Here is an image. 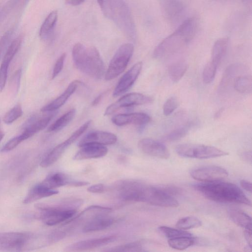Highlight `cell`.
Returning a JSON list of instances; mask_svg holds the SVG:
<instances>
[{"label":"cell","instance_id":"6da1fadb","mask_svg":"<svg viewBox=\"0 0 252 252\" xmlns=\"http://www.w3.org/2000/svg\"><path fill=\"white\" fill-rule=\"evenodd\" d=\"M194 188L207 199L222 203L251 205V201L236 185L221 181L194 185Z\"/></svg>","mask_w":252,"mask_h":252},{"label":"cell","instance_id":"7a4b0ae2","mask_svg":"<svg viewBox=\"0 0 252 252\" xmlns=\"http://www.w3.org/2000/svg\"><path fill=\"white\" fill-rule=\"evenodd\" d=\"M196 30V23L194 18L185 20L172 34L157 46L153 57L161 59L178 52L192 39Z\"/></svg>","mask_w":252,"mask_h":252},{"label":"cell","instance_id":"3957f363","mask_svg":"<svg viewBox=\"0 0 252 252\" xmlns=\"http://www.w3.org/2000/svg\"><path fill=\"white\" fill-rule=\"evenodd\" d=\"M73 62L76 67L88 76L99 79L104 74V63L97 49L94 46L86 48L76 43L72 51Z\"/></svg>","mask_w":252,"mask_h":252},{"label":"cell","instance_id":"277c9868","mask_svg":"<svg viewBox=\"0 0 252 252\" xmlns=\"http://www.w3.org/2000/svg\"><path fill=\"white\" fill-rule=\"evenodd\" d=\"M105 17L113 20L127 36L135 35V26L129 8L123 0H97Z\"/></svg>","mask_w":252,"mask_h":252},{"label":"cell","instance_id":"5b68a950","mask_svg":"<svg viewBox=\"0 0 252 252\" xmlns=\"http://www.w3.org/2000/svg\"><path fill=\"white\" fill-rule=\"evenodd\" d=\"M175 150L181 157L198 159H207L224 156L227 152L217 148L196 144H182L176 146Z\"/></svg>","mask_w":252,"mask_h":252},{"label":"cell","instance_id":"8992f818","mask_svg":"<svg viewBox=\"0 0 252 252\" xmlns=\"http://www.w3.org/2000/svg\"><path fill=\"white\" fill-rule=\"evenodd\" d=\"M134 50L131 43H125L121 45L113 56L106 70V80L115 79L126 68Z\"/></svg>","mask_w":252,"mask_h":252},{"label":"cell","instance_id":"52a82bcc","mask_svg":"<svg viewBox=\"0 0 252 252\" xmlns=\"http://www.w3.org/2000/svg\"><path fill=\"white\" fill-rule=\"evenodd\" d=\"M91 122V120L85 122L66 140L56 146L42 160L40 166L45 168L56 162L67 148L87 129Z\"/></svg>","mask_w":252,"mask_h":252},{"label":"cell","instance_id":"ba28073f","mask_svg":"<svg viewBox=\"0 0 252 252\" xmlns=\"http://www.w3.org/2000/svg\"><path fill=\"white\" fill-rule=\"evenodd\" d=\"M65 234L57 230L39 234L30 233L24 251L42 248L54 244L65 237Z\"/></svg>","mask_w":252,"mask_h":252},{"label":"cell","instance_id":"9c48e42d","mask_svg":"<svg viewBox=\"0 0 252 252\" xmlns=\"http://www.w3.org/2000/svg\"><path fill=\"white\" fill-rule=\"evenodd\" d=\"M152 101L153 99L151 97L139 93L127 94L108 106L105 111L104 115H111L123 108H128L133 105L148 104Z\"/></svg>","mask_w":252,"mask_h":252},{"label":"cell","instance_id":"30bf717a","mask_svg":"<svg viewBox=\"0 0 252 252\" xmlns=\"http://www.w3.org/2000/svg\"><path fill=\"white\" fill-rule=\"evenodd\" d=\"M35 207L40 211L39 217L43 222L49 226H53L68 220L76 214V210L62 211L48 208L40 203Z\"/></svg>","mask_w":252,"mask_h":252},{"label":"cell","instance_id":"8fae6325","mask_svg":"<svg viewBox=\"0 0 252 252\" xmlns=\"http://www.w3.org/2000/svg\"><path fill=\"white\" fill-rule=\"evenodd\" d=\"M29 234L19 232H0V251H24Z\"/></svg>","mask_w":252,"mask_h":252},{"label":"cell","instance_id":"7c38bea8","mask_svg":"<svg viewBox=\"0 0 252 252\" xmlns=\"http://www.w3.org/2000/svg\"><path fill=\"white\" fill-rule=\"evenodd\" d=\"M228 175V172L225 169L215 165L200 167L190 172V175L194 179L203 182L222 181Z\"/></svg>","mask_w":252,"mask_h":252},{"label":"cell","instance_id":"4fadbf2b","mask_svg":"<svg viewBox=\"0 0 252 252\" xmlns=\"http://www.w3.org/2000/svg\"><path fill=\"white\" fill-rule=\"evenodd\" d=\"M142 63L139 62L134 64L119 80L116 86L113 95L118 96L126 92L134 84L142 68Z\"/></svg>","mask_w":252,"mask_h":252},{"label":"cell","instance_id":"5bb4252c","mask_svg":"<svg viewBox=\"0 0 252 252\" xmlns=\"http://www.w3.org/2000/svg\"><path fill=\"white\" fill-rule=\"evenodd\" d=\"M139 149L143 153L156 158L166 159L170 153L166 147L158 141L151 138H143L138 143Z\"/></svg>","mask_w":252,"mask_h":252},{"label":"cell","instance_id":"9a60e30c","mask_svg":"<svg viewBox=\"0 0 252 252\" xmlns=\"http://www.w3.org/2000/svg\"><path fill=\"white\" fill-rule=\"evenodd\" d=\"M161 7L165 18L173 23L179 21L185 12V5L179 0H163Z\"/></svg>","mask_w":252,"mask_h":252},{"label":"cell","instance_id":"2e32d148","mask_svg":"<svg viewBox=\"0 0 252 252\" xmlns=\"http://www.w3.org/2000/svg\"><path fill=\"white\" fill-rule=\"evenodd\" d=\"M116 239V236H110L83 240L68 245L65 248V251L67 252H76L90 250L113 242Z\"/></svg>","mask_w":252,"mask_h":252},{"label":"cell","instance_id":"e0dca14e","mask_svg":"<svg viewBox=\"0 0 252 252\" xmlns=\"http://www.w3.org/2000/svg\"><path fill=\"white\" fill-rule=\"evenodd\" d=\"M117 137L114 134L103 131H93L87 133L79 142L80 147L89 143L98 144L103 145H112L116 142Z\"/></svg>","mask_w":252,"mask_h":252},{"label":"cell","instance_id":"ac0fdd59","mask_svg":"<svg viewBox=\"0 0 252 252\" xmlns=\"http://www.w3.org/2000/svg\"><path fill=\"white\" fill-rule=\"evenodd\" d=\"M80 148L73 157L74 160L99 158L105 156L108 152V149L104 145L98 144H86Z\"/></svg>","mask_w":252,"mask_h":252},{"label":"cell","instance_id":"d6986e66","mask_svg":"<svg viewBox=\"0 0 252 252\" xmlns=\"http://www.w3.org/2000/svg\"><path fill=\"white\" fill-rule=\"evenodd\" d=\"M111 120L118 126L129 124L142 126L150 122V117L146 113L137 112L118 114L114 116Z\"/></svg>","mask_w":252,"mask_h":252},{"label":"cell","instance_id":"ffe728a7","mask_svg":"<svg viewBox=\"0 0 252 252\" xmlns=\"http://www.w3.org/2000/svg\"><path fill=\"white\" fill-rule=\"evenodd\" d=\"M54 116L50 114L41 117H32L27 122L22 134L26 139L45 128Z\"/></svg>","mask_w":252,"mask_h":252},{"label":"cell","instance_id":"44dd1931","mask_svg":"<svg viewBox=\"0 0 252 252\" xmlns=\"http://www.w3.org/2000/svg\"><path fill=\"white\" fill-rule=\"evenodd\" d=\"M80 83V82L78 80L73 81L71 82L62 94L49 104L43 107L41 109V111L42 112H51L55 111L60 108L74 93Z\"/></svg>","mask_w":252,"mask_h":252},{"label":"cell","instance_id":"7402d4cb","mask_svg":"<svg viewBox=\"0 0 252 252\" xmlns=\"http://www.w3.org/2000/svg\"><path fill=\"white\" fill-rule=\"evenodd\" d=\"M76 180H72L65 174L56 172L49 174L40 184L52 189L64 186L75 187Z\"/></svg>","mask_w":252,"mask_h":252},{"label":"cell","instance_id":"603a6c76","mask_svg":"<svg viewBox=\"0 0 252 252\" xmlns=\"http://www.w3.org/2000/svg\"><path fill=\"white\" fill-rule=\"evenodd\" d=\"M59 191L56 189H48L40 183L33 187L28 192L23 203L27 204L42 198L57 194Z\"/></svg>","mask_w":252,"mask_h":252},{"label":"cell","instance_id":"cb8c5ba5","mask_svg":"<svg viewBox=\"0 0 252 252\" xmlns=\"http://www.w3.org/2000/svg\"><path fill=\"white\" fill-rule=\"evenodd\" d=\"M115 221L113 218L105 216H98L88 221L83 227L85 233L98 231L112 225Z\"/></svg>","mask_w":252,"mask_h":252},{"label":"cell","instance_id":"d4e9b609","mask_svg":"<svg viewBox=\"0 0 252 252\" xmlns=\"http://www.w3.org/2000/svg\"><path fill=\"white\" fill-rule=\"evenodd\" d=\"M244 66L240 64L235 63L229 65L226 68L220 82L219 88L220 91L225 90L231 84L233 85L235 79L240 75V73L244 71Z\"/></svg>","mask_w":252,"mask_h":252},{"label":"cell","instance_id":"484cf974","mask_svg":"<svg viewBox=\"0 0 252 252\" xmlns=\"http://www.w3.org/2000/svg\"><path fill=\"white\" fill-rule=\"evenodd\" d=\"M228 45L227 38L223 37L218 39L213 45L210 61L219 66L226 53Z\"/></svg>","mask_w":252,"mask_h":252},{"label":"cell","instance_id":"4316f807","mask_svg":"<svg viewBox=\"0 0 252 252\" xmlns=\"http://www.w3.org/2000/svg\"><path fill=\"white\" fill-rule=\"evenodd\" d=\"M230 219L237 225L245 229H252L251 217L242 210L230 208L227 212Z\"/></svg>","mask_w":252,"mask_h":252},{"label":"cell","instance_id":"83f0119b","mask_svg":"<svg viewBox=\"0 0 252 252\" xmlns=\"http://www.w3.org/2000/svg\"><path fill=\"white\" fill-rule=\"evenodd\" d=\"M58 19V12L54 10L51 12L44 20L41 26L39 35L44 40L48 39L52 35Z\"/></svg>","mask_w":252,"mask_h":252},{"label":"cell","instance_id":"f1b7e54d","mask_svg":"<svg viewBox=\"0 0 252 252\" xmlns=\"http://www.w3.org/2000/svg\"><path fill=\"white\" fill-rule=\"evenodd\" d=\"M188 69V64L184 61H179L170 64L168 73L171 80L174 82L179 81L185 74Z\"/></svg>","mask_w":252,"mask_h":252},{"label":"cell","instance_id":"f546056e","mask_svg":"<svg viewBox=\"0 0 252 252\" xmlns=\"http://www.w3.org/2000/svg\"><path fill=\"white\" fill-rule=\"evenodd\" d=\"M235 90L242 94H249L252 91V79L251 75H240L234 81Z\"/></svg>","mask_w":252,"mask_h":252},{"label":"cell","instance_id":"4dcf8cb0","mask_svg":"<svg viewBox=\"0 0 252 252\" xmlns=\"http://www.w3.org/2000/svg\"><path fill=\"white\" fill-rule=\"evenodd\" d=\"M76 110L72 109L58 118L48 128V132H56L66 126L73 119Z\"/></svg>","mask_w":252,"mask_h":252},{"label":"cell","instance_id":"1f68e13d","mask_svg":"<svg viewBox=\"0 0 252 252\" xmlns=\"http://www.w3.org/2000/svg\"><path fill=\"white\" fill-rule=\"evenodd\" d=\"M195 243L192 236H181L169 239L168 244L170 247L177 250H184L192 246Z\"/></svg>","mask_w":252,"mask_h":252},{"label":"cell","instance_id":"d6a6232c","mask_svg":"<svg viewBox=\"0 0 252 252\" xmlns=\"http://www.w3.org/2000/svg\"><path fill=\"white\" fill-rule=\"evenodd\" d=\"M105 252H143L146 251L143 248V243L140 241L134 242L126 244L117 246L104 250Z\"/></svg>","mask_w":252,"mask_h":252},{"label":"cell","instance_id":"836d02e7","mask_svg":"<svg viewBox=\"0 0 252 252\" xmlns=\"http://www.w3.org/2000/svg\"><path fill=\"white\" fill-rule=\"evenodd\" d=\"M202 225L201 221L195 217L188 216L178 220L176 227L182 230L197 228Z\"/></svg>","mask_w":252,"mask_h":252},{"label":"cell","instance_id":"e575fe53","mask_svg":"<svg viewBox=\"0 0 252 252\" xmlns=\"http://www.w3.org/2000/svg\"><path fill=\"white\" fill-rule=\"evenodd\" d=\"M22 40V37L19 36L12 41L4 55L2 62L10 64L20 47Z\"/></svg>","mask_w":252,"mask_h":252},{"label":"cell","instance_id":"d590c367","mask_svg":"<svg viewBox=\"0 0 252 252\" xmlns=\"http://www.w3.org/2000/svg\"><path fill=\"white\" fill-rule=\"evenodd\" d=\"M191 123H188L173 130L162 138L164 141L172 142L183 138L188 133L191 126Z\"/></svg>","mask_w":252,"mask_h":252},{"label":"cell","instance_id":"8d00e7d4","mask_svg":"<svg viewBox=\"0 0 252 252\" xmlns=\"http://www.w3.org/2000/svg\"><path fill=\"white\" fill-rule=\"evenodd\" d=\"M158 229L168 239L181 236H192L190 233L183 230L179 228H173L166 226H161L158 228Z\"/></svg>","mask_w":252,"mask_h":252},{"label":"cell","instance_id":"74e56055","mask_svg":"<svg viewBox=\"0 0 252 252\" xmlns=\"http://www.w3.org/2000/svg\"><path fill=\"white\" fill-rule=\"evenodd\" d=\"M23 112L20 104H17L8 111L4 116L3 121L6 124H10L21 117Z\"/></svg>","mask_w":252,"mask_h":252},{"label":"cell","instance_id":"f35d334b","mask_svg":"<svg viewBox=\"0 0 252 252\" xmlns=\"http://www.w3.org/2000/svg\"><path fill=\"white\" fill-rule=\"evenodd\" d=\"M218 66L210 61L205 65L202 74L203 81L205 84L212 82L216 74Z\"/></svg>","mask_w":252,"mask_h":252},{"label":"cell","instance_id":"ab89813d","mask_svg":"<svg viewBox=\"0 0 252 252\" xmlns=\"http://www.w3.org/2000/svg\"><path fill=\"white\" fill-rule=\"evenodd\" d=\"M178 104V101L176 97H170L166 100L163 104V114L166 116L170 115L177 108Z\"/></svg>","mask_w":252,"mask_h":252},{"label":"cell","instance_id":"60d3db41","mask_svg":"<svg viewBox=\"0 0 252 252\" xmlns=\"http://www.w3.org/2000/svg\"><path fill=\"white\" fill-rule=\"evenodd\" d=\"M25 140L22 135L21 134L17 136L10 139L2 147L0 151L1 152H7L13 150L22 142Z\"/></svg>","mask_w":252,"mask_h":252},{"label":"cell","instance_id":"b9f144b4","mask_svg":"<svg viewBox=\"0 0 252 252\" xmlns=\"http://www.w3.org/2000/svg\"><path fill=\"white\" fill-rule=\"evenodd\" d=\"M12 33L13 30H9L6 32L0 38V60L9 43Z\"/></svg>","mask_w":252,"mask_h":252},{"label":"cell","instance_id":"7bdbcfd3","mask_svg":"<svg viewBox=\"0 0 252 252\" xmlns=\"http://www.w3.org/2000/svg\"><path fill=\"white\" fill-rule=\"evenodd\" d=\"M9 64L1 62L0 66V92L3 90L6 82L7 71Z\"/></svg>","mask_w":252,"mask_h":252},{"label":"cell","instance_id":"ee69618b","mask_svg":"<svg viewBox=\"0 0 252 252\" xmlns=\"http://www.w3.org/2000/svg\"><path fill=\"white\" fill-rule=\"evenodd\" d=\"M66 57V54L63 53L57 60L53 70L52 79L56 77L62 71Z\"/></svg>","mask_w":252,"mask_h":252},{"label":"cell","instance_id":"f6af8a7d","mask_svg":"<svg viewBox=\"0 0 252 252\" xmlns=\"http://www.w3.org/2000/svg\"><path fill=\"white\" fill-rule=\"evenodd\" d=\"M158 187L163 192L171 196L177 195L181 192V189L173 185H161Z\"/></svg>","mask_w":252,"mask_h":252},{"label":"cell","instance_id":"bcb514c9","mask_svg":"<svg viewBox=\"0 0 252 252\" xmlns=\"http://www.w3.org/2000/svg\"><path fill=\"white\" fill-rule=\"evenodd\" d=\"M22 75V69H18L14 73L12 82L13 83V87L15 90L16 92H17L19 90L20 85V80Z\"/></svg>","mask_w":252,"mask_h":252},{"label":"cell","instance_id":"7dc6e473","mask_svg":"<svg viewBox=\"0 0 252 252\" xmlns=\"http://www.w3.org/2000/svg\"><path fill=\"white\" fill-rule=\"evenodd\" d=\"M106 188L102 184H97L90 186L87 189L88 191L92 193H103L105 191Z\"/></svg>","mask_w":252,"mask_h":252},{"label":"cell","instance_id":"c3c4849f","mask_svg":"<svg viewBox=\"0 0 252 252\" xmlns=\"http://www.w3.org/2000/svg\"><path fill=\"white\" fill-rule=\"evenodd\" d=\"M240 184L243 189L250 193L252 192V184L250 182L243 180L241 181Z\"/></svg>","mask_w":252,"mask_h":252},{"label":"cell","instance_id":"681fc988","mask_svg":"<svg viewBox=\"0 0 252 252\" xmlns=\"http://www.w3.org/2000/svg\"><path fill=\"white\" fill-rule=\"evenodd\" d=\"M244 234L248 245L251 248L252 243V229H245Z\"/></svg>","mask_w":252,"mask_h":252},{"label":"cell","instance_id":"f907efd6","mask_svg":"<svg viewBox=\"0 0 252 252\" xmlns=\"http://www.w3.org/2000/svg\"><path fill=\"white\" fill-rule=\"evenodd\" d=\"M241 157L243 160L248 163H252V152L251 151L243 152L241 154Z\"/></svg>","mask_w":252,"mask_h":252},{"label":"cell","instance_id":"816d5d0a","mask_svg":"<svg viewBox=\"0 0 252 252\" xmlns=\"http://www.w3.org/2000/svg\"><path fill=\"white\" fill-rule=\"evenodd\" d=\"M85 0H65V2L73 6L79 5L83 3Z\"/></svg>","mask_w":252,"mask_h":252},{"label":"cell","instance_id":"f5cc1de1","mask_svg":"<svg viewBox=\"0 0 252 252\" xmlns=\"http://www.w3.org/2000/svg\"><path fill=\"white\" fill-rule=\"evenodd\" d=\"M104 94V93H103L102 94H99L97 97H96V98L94 100V101L92 102V105L96 106V105H97L102 99Z\"/></svg>","mask_w":252,"mask_h":252},{"label":"cell","instance_id":"db71d44e","mask_svg":"<svg viewBox=\"0 0 252 252\" xmlns=\"http://www.w3.org/2000/svg\"><path fill=\"white\" fill-rule=\"evenodd\" d=\"M243 2L247 5H251L252 4V0H242Z\"/></svg>","mask_w":252,"mask_h":252},{"label":"cell","instance_id":"11a10c76","mask_svg":"<svg viewBox=\"0 0 252 252\" xmlns=\"http://www.w3.org/2000/svg\"><path fill=\"white\" fill-rule=\"evenodd\" d=\"M4 135V134L3 132H2V131L1 129V127H0V142L1 141V140L3 138Z\"/></svg>","mask_w":252,"mask_h":252},{"label":"cell","instance_id":"9f6ffc18","mask_svg":"<svg viewBox=\"0 0 252 252\" xmlns=\"http://www.w3.org/2000/svg\"></svg>","mask_w":252,"mask_h":252}]
</instances>
